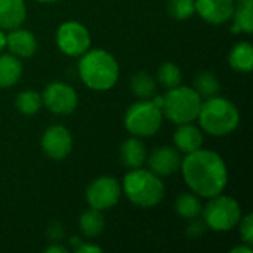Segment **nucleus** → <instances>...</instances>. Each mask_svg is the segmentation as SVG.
<instances>
[{
    "label": "nucleus",
    "mask_w": 253,
    "mask_h": 253,
    "mask_svg": "<svg viewBox=\"0 0 253 253\" xmlns=\"http://www.w3.org/2000/svg\"><path fill=\"white\" fill-rule=\"evenodd\" d=\"M36 1H39V3H44V4H47V3H56V1H61V0H36Z\"/></svg>",
    "instance_id": "36"
},
{
    "label": "nucleus",
    "mask_w": 253,
    "mask_h": 253,
    "mask_svg": "<svg viewBox=\"0 0 253 253\" xmlns=\"http://www.w3.org/2000/svg\"><path fill=\"white\" fill-rule=\"evenodd\" d=\"M205 135L200 127L193 123L178 125L173 133V147L181 154H190L203 147Z\"/></svg>",
    "instance_id": "15"
},
{
    "label": "nucleus",
    "mask_w": 253,
    "mask_h": 253,
    "mask_svg": "<svg viewBox=\"0 0 253 253\" xmlns=\"http://www.w3.org/2000/svg\"><path fill=\"white\" fill-rule=\"evenodd\" d=\"M77 73L87 89L107 92L119 82L120 67L111 52L105 49H89L80 56Z\"/></svg>",
    "instance_id": "2"
},
{
    "label": "nucleus",
    "mask_w": 253,
    "mask_h": 253,
    "mask_svg": "<svg viewBox=\"0 0 253 253\" xmlns=\"http://www.w3.org/2000/svg\"><path fill=\"white\" fill-rule=\"evenodd\" d=\"M55 42L64 55L70 58H80L90 49L92 37L89 28L84 24L70 19L59 24L55 33Z\"/></svg>",
    "instance_id": "8"
},
{
    "label": "nucleus",
    "mask_w": 253,
    "mask_h": 253,
    "mask_svg": "<svg viewBox=\"0 0 253 253\" xmlns=\"http://www.w3.org/2000/svg\"><path fill=\"white\" fill-rule=\"evenodd\" d=\"M36 36L25 28H13L6 34V47L9 53L18 58H31L37 52Z\"/></svg>",
    "instance_id": "14"
},
{
    "label": "nucleus",
    "mask_w": 253,
    "mask_h": 253,
    "mask_svg": "<svg viewBox=\"0 0 253 253\" xmlns=\"http://www.w3.org/2000/svg\"><path fill=\"white\" fill-rule=\"evenodd\" d=\"M182 179L199 197L212 199L225 191L228 185V168L222 156L203 147L185 154L179 168Z\"/></svg>",
    "instance_id": "1"
},
{
    "label": "nucleus",
    "mask_w": 253,
    "mask_h": 253,
    "mask_svg": "<svg viewBox=\"0 0 253 253\" xmlns=\"http://www.w3.org/2000/svg\"><path fill=\"white\" fill-rule=\"evenodd\" d=\"M27 18L25 0H0V30L10 31L21 27Z\"/></svg>",
    "instance_id": "17"
},
{
    "label": "nucleus",
    "mask_w": 253,
    "mask_h": 253,
    "mask_svg": "<svg viewBox=\"0 0 253 253\" xmlns=\"http://www.w3.org/2000/svg\"><path fill=\"white\" fill-rule=\"evenodd\" d=\"M163 111L153 99H139L133 102L125 113V129L138 138L154 136L163 125Z\"/></svg>",
    "instance_id": "6"
},
{
    "label": "nucleus",
    "mask_w": 253,
    "mask_h": 253,
    "mask_svg": "<svg viewBox=\"0 0 253 253\" xmlns=\"http://www.w3.org/2000/svg\"><path fill=\"white\" fill-rule=\"evenodd\" d=\"M47 233H49V237H50L53 242H59V240L64 237V228H62L58 222H53Z\"/></svg>",
    "instance_id": "31"
},
{
    "label": "nucleus",
    "mask_w": 253,
    "mask_h": 253,
    "mask_svg": "<svg viewBox=\"0 0 253 253\" xmlns=\"http://www.w3.org/2000/svg\"><path fill=\"white\" fill-rule=\"evenodd\" d=\"M236 3H243V1H248V0H234Z\"/></svg>",
    "instance_id": "37"
},
{
    "label": "nucleus",
    "mask_w": 253,
    "mask_h": 253,
    "mask_svg": "<svg viewBox=\"0 0 253 253\" xmlns=\"http://www.w3.org/2000/svg\"><path fill=\"white\" fill-rule=\"evenodd\" d=\"M196 13L211 25H222L231 21L234 0H194Z\"/></svg>",
    "instance_id": "13"
},
{
    "label": "nucleus",
    "mask_w": 253,
    "mask_h": 253,
    "mask_svg": "<svg viewBox=\"0 0 253 253\" xmlns=\"http://www.w3.org/2000/svg\"><path fill=\"white\" fill-rule=\"evenodd\" d=\"M147 157H148V150L142 142V138L130 136L120 144L119 159L125 168L127 169L142 168L147 162Z\"/></svg>",
    "instance_id": "16"
},
{
    "label": "nucleus",
    "mask_w": 253,
    "mask_h": 253,
    "mask_svg": "<svg viewBox=\"0 0 253 253\" xmlns=\"http://www.w3.org/2000/svg\"><path fill=\"white\" fill-rule=\"evenodd\" d=\"M79 228L80 233L87 239H95L101 236L105 228V219L102 212L92 208L84 211L79 218Z\"/></svg>",
    "instance_id": "23"
},
{
    "label": "nucleus",
    "mask_w": 253,
    "mask_h": 253,
    "mask_svg": "<svg viewBox=\"0 0 253 253\" xmlns=\"http://www.w3.org/2000/svg\"><path fill=\"white\" fill-rule=\"evenodd\" d=\"M76 253H102V248L98 245H92V243H86L83 242L76 251Z\"/></svg>",
    "instance_id": "30"
},
{
    "label": "nucleus",
    "mask_w": 253,
    "mask_h": 253,
    "mask_svg": "<svg viewBox=\"0 0 253 253\" xmlns=\"http://www.w3.org/2000/svg\"><path fill=\"white\" fill-rule=\"evenodd\" d=\"M68 252V249L64 246V245H61L59 242H53L52 245H49L46 249H44V253H67Z\"/></svg>",
    "instance_id": "32"
},
{
    "label": "nucleus",
    "mask_w": 253,
    "mask_h": 253,
    "mask_svg": "<svg viewBox=\"0 0 253 253\" xmlns=\"http://www.w3.org/2000/svg\"><path fill=\"white\" fill-rule=\"evenodd\" d=\"M157 80L147 71H138L130 77V92L138 99H151L157 95Z\"/></svg>",
    "instance_id": "22"
},
{
    "label": "nucleus",
    "mask_w": 253,
    "mask_h": 253,
    "mask_svg": "<svg viewBox=\"0 0 253 253\" xmlns=\"http://www.w3.org/2000/svg\"><path fill=\"white\" fill-rule=\"evenodd\" d=\"M191 87L202 96V99H208V98H212L219 93L221 82L215 73H212L209 70H203L194 76Z\"/></svg>",
    "instance_id": "24"
},
{
    "label": "nucleus",
    "mask_w": 253,
    "mask_h": 253,
    "mask_svg": "<svg viewBox=\"0 0 253 253\" xmlns=\"http://www.w3.org/2000/svg\"><path fill=\"white\" fill-rule=\"evenodd\" d=\"M120 184L122 193L136 208L151 209L159 206L165 199V184L162 178L150 169H129Z\"/></svg>",
    "instance_id": "4"
},
{
    "label": "nucleus",
    "mask_w": 253,
    "mask_h": 253,
    "mask_svg": "<svg viewBox=\"0 0 253 253\" xmlns=\"http://www.w3.org/2000/svg\"><path fill=\"white\" fill-rule=\"evenodd\" d=\"M202 216L209 230L216 233H228L239 225L243 211L234 197L221 193L209 199L208 205L202 209Z\"/></svg>",
    "instance_id": "7"
},
{
    "label": "nucleus",
    "mask_w": 253,
    "mask_h": 253,
    "mask_svg": "<svg viewBox=\"0 0 253 253\" xmlns=\"http://www.w3.org/2000/svg\"><path fill=\"white\" fill-rule=\"evenodd\" d=\"M206 228H208L206 224L196 218V219H191V224L188 225L187 233H188L190 237H199V236H202L206 231Z\"/></svg>",
    "instance_id": "29"
},
{
    "label": "nucleus",
    "mask_w": 253,
    "mask_h": 253,
    "mask_svg": "<svg viewBox=\"0 0 253 253\" xmlns=\"http://www.w3.org/2000/svg\"><path fill=\"white\" fill-rule=\"evenodd\" d=\"M21 58L12 53H0V89L13 87L22 77Z\"/></svg>",
    "instance_id": "18"
},
{
    "label": "nucleus",
    "mask_w": 253,
    "mask_h": 253,
    "mask_svg": "<svg viewBox=\"0 0 253 253\" xmlns=\"http://www.w3.org/2000/svg\"><path fill=\"white\" fill-rule=\"evenodd\" d=\"M197 120L205 133L215 138H224L239 127L240 111L230 99L215 95L203 99Z\"/></svg>",
    "instance_id": "3"
},
{
    "label": "nucleus",
    "mask_w": 253,
    "mask_h": 253,
    "mask_svg": "<svg viewBox=\"0 0 253 253\" xmlns=\"http://www.w3.org/2000/svg\"><path fill=\"white\" fill-rule=\"evenodd\" d=\"M239 230H240V237L242 242L253 246V215L252 213H246L242 216L240 222H239Z\"/></svg>",
    "instance_id": "28"
},
{
    "label": "nucleus",
    "mask_w": 253,
    "mask_h": 253,
    "mask_svg": "<svg viewBox=\"0 0 253 253\" xmlns=\"http://www.w3.org/2000/svg\"><path fill=\"white\" fill-rule=\"evenodd\" d=\"M156 80H157V84H160L163 89L168 90L182 83V71L175 62L166 61L157 68Z\"/></svg>",
    "instance_id": "26"
},
{
    "label": "nucleus",
    "mask_w": 253,
    "mask_h": 253,
    "mask_svg": "<svg viewBox=\"0 0 253 253\" xmlns=\"http://www.w3.org/2000/svg\"><path fill=\"white\" fill-rule=\"evenodd\" d=\"M122 184L114 176H98L86 188L84 197L89 208L96 211H108L122 199Z\"/></svg>",
    "instance_id": "9"
},
{
    "label": "nucleus",
    "mask_w": 253,
    "mask_h": 253,
    "mask_svg": "<svg viewBox=\"0 0 253 253\" xmlns=\"http://www.w3.org/2000/svg\"><path fill=\"white\" fill-rule=\"evenodd\" d=\"M233 34H248L253 33V0H248L243 3H236L233 16H231Z\"/></svg>",
    "instance_id": "20"
},
{
    "label": "nucleus",
    "mask_w": 253,
    "mask_h": 253,
    "mask_svg": "<svg viewBox=\"0 0 253 253\" xmlns=\"http://www.w3.org/2000/svg\"><path fill=\"white\" fill-rule=\"evenodd\" d=\"M181 162H182L181 153L175 147L160 145L148 154L145 163L148 165V169L151 172L163 178L179 172Z\"/></svg>",
    "instance_id": "12"
},
{
    "label": "nucleus",
    "mask_w": 253,
    "mask_h": 253,
    "mask_svg": "<svg viewBox=\"0 0 253 253\" xmlns=\"http://www.w3.org/2000/svg\"><path fill=\"white\" fill-rule=\"evenodd\" d=\"M252 252H253L252 246H249V245H246V243H243L242 246H237V248L231 249V253H252Z\"/></svg>",
    "instance_id": "33"
},
{
    "label": "nucleus",
    "mask_w": 253,
    "mask_h": 253,
    "mask_svg": "<svg viewBox=\"0 0 253 253\" xmlns=\"http://www.w3.org/2000/svg\"><path fill=\"white\" fill-rule=\"evenodd\" d=\"M168 13L176 21H187L196 13L194 0H169Z\"/></svg>",
    "instance_id": "27"
},
{
    "label": "nucleus",
    "mask_w": 253,
    "mask_h": 253,
    "mask_svg": "<svg viewBox=\"0 0 253 253\" xmlns=\"http://www.w3.org/2000/svg\"><path fill=\"white\" fill-rule=\"evenodd\" d=\"M83 243V240L80 239V237H77V236H74V237H71V242H70V245H71V248H73V251H76L80 245Z\"/></svg>",
    "instance_id": "34"
},
{
    "label": "nucleus",
    "mask_w": 253,
    "mask_h": 253,
    "mask_svg": "<svg viewBox=\"0 0 253 253\" xmlns=\"http://www.w3.org/2000/svg\"><path fill=\"white\" fill-rule=\"evenodd\" d=\"M40 147L49 159L55 162H61L71 154L74 147V139L71 132L65 126L50 125L49 127H46V130L42 135Z\"/></svg>",
    "instance_id": "11"
},
{
    "label": "nucleus",
    "mask_w": 253,
    "mask_h": 253,
    "mask_svg": "<svg viewBox=\"0 0 253 253\" xmlns=\"http://www.w3.org/2000/svg\"><path fill=\"white\" fill-rule=\"evenodd\" d=\"M202 209H203V205L200 202V197L194 194L193 191L179 193L175 200V212L182 219L191 221V219L199 218L202 215Z\"/></svg>",
    "instance_id": "21"
},
{
    "label": "nucleus",
    "mask_w": 253,
    "mask_h": 253,
    "mask_svg": "<svg viewBox=\"0 0 253 253\" xmlns=\"http://www.w3.org/2000/svg\"><path fill=\"white\" fill-rule=\"evenodd\" d=\"M162 98L163 116L173 125L178 126L184 123H194L197 120L203 99L191 86L179 84L168 89Z\"/></svg>",
    "instance_id": "5"
},
{
    "label": "nucleus",
    "mask_w": 253,
    "mask_h": 253,
    "mask_svg": "<svg viewBox=\"0 0 253 253\" xmlns=\"http://www.w3.org/2000/svg\"><path fill=\"white\" fill-rule=\"evenodd\" d=\"M4 47H6V34L3 30H0V53L4 50Z\"/></svg>",
    "instance_id": "35"
},
{
    "label": "nucleus",
    "mask_w": 253,
    "mask_h": 253,
    "mask_svg": "<svg viewBox=\"0 0 253 253\" xmlns=\"http://www.w3.org/2000/svg\"><path fill=\"white\" fill-rule=\"evenodd\" d=\"M43 107L55 116H70L79 107V95L76 89L64 82H52L42 92Z\"/></svg>",
    "instance_id": "10"
},
{
    "label": "nucleus",
    "mask_w": 253,
    "mask_h": 253,
    "mask_svg": "<svg viewBox=\"0 0 253 253\" xmlns=\"http://www.w3.org/2000/svg\"><path fill=\"white\" fill-rule=\"evenodd\" d=\"M15 107L22 116H28V117L34 116L43 107L42 93H39L37 90H33V89L21 90L15 98Z\"/></svg>",
    "instance_id": "25"
},
{
    "label": "nucleus",
    "mask_w": 253,
    "mask_h": 253,
    "mask_svg": "<svg viewBox=\"0 0 253 253\" xmlns=\"http://www.w3.org/2000/svg\"><path fill=\"white\" fill-rule=\"evenodd\" d=\"M228 64L237 73H251L253 68V46L249 42L236 43L228 53Z\"/></svg>",
    "instance_id": "19"
}]
</instances>
